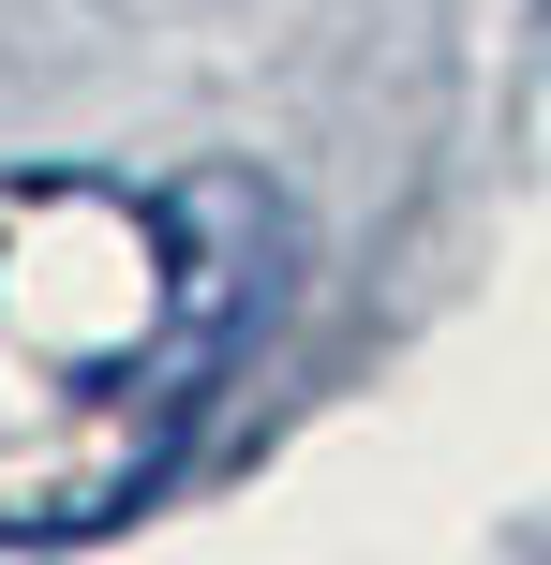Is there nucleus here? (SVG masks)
<instances>
[{"label":"nucleus","instance_id":"nucleus-1","mask_svg":"<svg viewBox=\"0 0 551 565\" xmlns=\"http://www.w3.org/2000/svg\"><path fill=\"white\" fill-rule=\"evenodd\" d=\"M298 209L254 164H0V551L165 507L268 342Z\"/></svg>","mask_w":551,"mask_h":565}]
</instances>
